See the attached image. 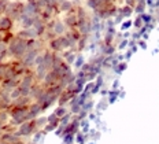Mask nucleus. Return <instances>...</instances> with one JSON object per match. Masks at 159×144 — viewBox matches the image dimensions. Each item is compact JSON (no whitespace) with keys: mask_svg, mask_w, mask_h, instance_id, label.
Listing matches in <instances>:
<instances>
[{"mask_svg":"<svg viewBox=\"0 0 159 144\" xmlns=\"http://www.w3.org/2000/svg\"><path fill=\"white\" fill-rule=\"evenodd\" d=\"M141 23H143V19H141V16H140V18H137V21H134V25L137 26V28H140Z\"/></svg>","mask_w":159,"mask_h":144,"instance_id":"nucleus-12","label":"nucleus"},{"mask_svg":"<svg viewBox=\"0 0 159 144\" xmlns=\"http://www.w3.org/2000/svg\"><path fill=\"white\" fill-rule=\"evenodd\" d=\"M84 63H85V62H84V58H82L81 55H77V56H75V61H74V63H73V65H74L77 69H80L82 65H84Z\"/></svg>","mask_w":159,"mask_h":144,"instance_id":"nucleus-10","label":"nucleus"},{"mask_svg":"<svg viewBox=\"0 0 159 144\" xmlns=\"http://www.w3.org/2000/svg\"><path fill=\"white\" fill-rule=\"evenodd\" d=\"M2 36H3V33L0 32V43H2Z\"/></svg>","mask_w":159,"mask_h":144,"instance_id":"nucleus-14","label":"nucleus"},{"mask_svg":"<svg viewBox=\"0 0 159 144\" xmlns=\"http://www.w3.org/2000/svg\"><path fill=\"white\" fill-rule=\"evenodd\" d=\"M130 12H132V8L129 7V6H125V8L122 10V14H124L125 16H129L130 15Z\"/></svg>","mask_w":159,"mask_h":144,"instance_id":"nucleus-11","label":"nucleus"},{"mask_svg":"<svg viewBox=\"0 0 159 144\" xmlns=\"http://www.w3.org/2000/svg\"><path fill=\"white\" fill-rule=\"evenodd\" d=\"M129 26H130V22H126V23H124V25H122V29L125 30V28H129Z\"/></svg>","mask_w":159,"mask_h":144,"instance_id":"nucleus-13","label":"nucleus"},{"mask_svg":"<svg viewBox=\"0 0 159 144\" xmlns=\"http://www.w3.org/2000/svg\"><path fill=\"white\" fill-rule=\"evenodd\" d=\"M24 11H25V3L21 2V0H14V2H10L4 15L10 16L12 21H19V18L24 15Z\"/></svg>","mask_w":159,"mask_h":144,"instance_id":"nucleus-2","label":"nucleus"},{"mask_svg":"<svg viewBox=\"0 0 159 144\" xmlns=\"http://www.w3.org/2000/svg\"><path fill=\"white\" fill-rule=\"evenodd\" d=\"M54 114L58 117V118H61V117H63L65 114H67V109H66V106H58L56 110L54 111Z\"/></svg>","mask_w":159,"mask_h":144,"instance_id":"nucleus-8","label":"nucleus"},{"mask_svg":"<svg viewBox=\"0 0 159 144\" xmlns=\"http://www.w3.org/2000/svg\"><path fill=\"white\" fill-rule=\"evenodd\" d=\"M47 29H49L51 32H54L55 36H63L66 33V25L63 23L62 19H58V18H54L51 19L49 22H47Z\"/></svg>","mask_w":159,"mask_h":144,"instance_id":"nucleus-4","label":"nucleus"},{"mask_svg":"<svg viewBox=\"0 0 159 144\" xmlns=\"http://www.w3.org/2000/svg\"><path fill=\"white\" fill-rule=\"evenodd\" d=\"M10 4V0H0V16L4 15Z\"/></svg>","mask_w":159,"mask_h":144,"instance_id":"nucleus-9","label":"nucleus"},{"mask_svg":"<svg viewBox=\"0 0 159 144\" xmlns=\"http://www.w3.org/2000/svg\"><path fill=\"white\" fill-rule=\"evenodd\" d=\"M28 51V40L14 36V39L7 44V52H8V59H19Z\"/></svg>","mask_w":159,"mask_h":144,"instance_id":"nucleus-1","label":"nucleus"},{"mask_svg":"<svg viewBox=\"0 0 159 144\" xmlns=\"http://www.w3.org/2000/svg\"><path fill=\"white\" fill-rule=\"evenodd\" d=\"M62 21H63V23L66 25V28H67V29H77V26H78V16H77V14H75L74 7H73L69 12H66L65 18L62 19Z\"/></svg>","mask_w":159,"mask_h":144,"instance_id":"nucleus-5","label":"nucleus"},{"mask_svg":"<svg viewBox=\"0 0 159 144\" xmlns=\"http://www.w3.org/2000/svg\"><path fill=\"white\" fill-rule=\"evenodd\" d=\"M37 129V126H36V121L34 119H29V121H25L24 123H21V125L16 128V136L21 137V136H30L32 133H34V130Z\"/></svg>","mask_w":159,"mask_h":144,"instance_id":"nucleus-3","label":"nucleus"},{"mask_svg":"<svg viewBox=\"0 0 159 144\" xmlns=\"http://www.w3.org/2000/svg\"><path fill=\"white\" fill-rule=\"evenodd\" d=\"M14 25H15V21H12L10 16H7V15L0 16V32L2 33L12 32L14 30Z\"/></svg>","mask_w":159,"mask_h":144,"instance_id":"nucleus-6","label":"nucleus"},{"mask_svg":"<svg viewBox=\"0 0 159 144\" xmlns=\"http://www.w3.org/2000/svg\"><path fill=\"white\" fill-rule=\"evenodd\" d=\"M41 113H43L41 106H40L37 102H32L28 109V121L29 119H36Z\"/></svg>","mask_w":159,"mask_h":144,"instance_id":"nucleus-7","label":"nucleus"}]
</instances>
